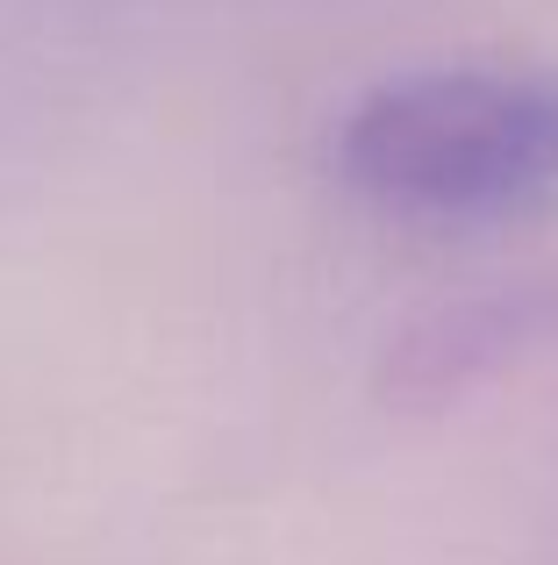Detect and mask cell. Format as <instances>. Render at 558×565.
<instances>
[{
	"label": "cell",
	"instance_id": "7a4b0ae2",
	"mask_svg": "<svg viewBox=\"0 0 558 565\" xmlns=\"http://www.w3.org/2000/svg\"><path fill=\"white\" fill-rule=\"evenodd\" d=\"M558 351V273L480 287L465 301H437L379 359V394L394 408H451L480 386L523 373Z\"/></svg>",
	"mask_w": 558,
	"mask_h": 565
},
{
	"label": "cell",
	"instance_id": "6da1fadb",
	"mask_svg": "<svg viewBox=\"0 0 558 565\" xmlns=\"http://www.w3.org/2000/svg\"><path fill=\"white\" fill-rule=\"evenodd\" d=\"M330 158L394 215H523L558 193V72L430 65L379 79L344 108Z\"/></svg>",
	"mask_w": 558,
	"mask_h": 565
}]
</instances>
